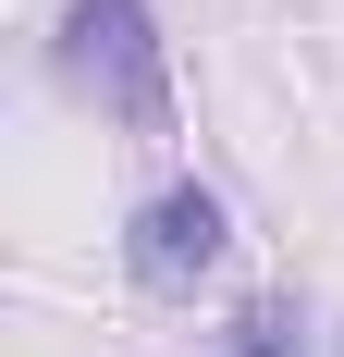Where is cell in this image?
<instances>
[{
	"mask_svg": "<svg viewBox=\"0 0 344 357\" xmlns=\"http://www.w3.org/2000/svg\"><path fill=\"white\" fill-rule=\"evenodd\" d=\"M234 357H295V333H283V321H246V333H234Z\"/></svg>",
	"mask_w": 344,
	"mask_h": 357,
	"instance_id": "cell-3",
	"label": "cell"
},
{
	"mask_svg": "<svg viewBox=\"0 0 344 357\" xmlns=\"http://www.w3.org/2000/svg\"><path fill=\"white\" fill-rule=\"evenodd\" d=\"M209 259H221V197L209 185H172V197L136 210V271L148 284H197Z\"/></svg>",
	"mask_w": 344,
	"mask_h": 357,
	"instance_id": "cell-2",
	"label": "cell"
},
{
	"mask_svg": "<svg viewBox=\"0 0 344 357\" xmlns=\"http://www.w3.org/2000/svg\"><path fill=\"white\" fill-rule=\"evenodd\" d=\"M62 74L111 111V123H136V136L172 123V74H160V25H148V0H74Z\"/></svg>",
	"mask_w": 344,
	"mask_h": 357,
	"instance_id": "cell-1",
	"label": "cell"
}]
</instances>
